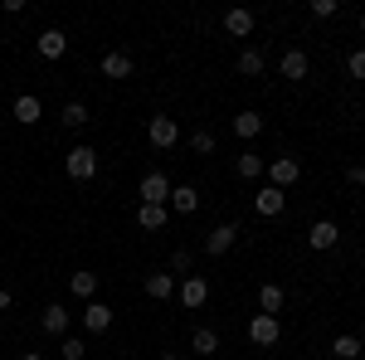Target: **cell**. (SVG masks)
I'll list each match as a JSON object with an SVG mask.
<instances>
[{
  "mask_svg": "<svg viewBox=\"0 0 365 360\" xmlns=\"http://www.w3.org/2000/svg\"><path fill=\"white\" fill-rule=\"evenodd\" d=\"M63 170H68L73 180H93V175H98V151H93V146H73V151L63 156Z\"/></svg>",
  "mask_w": 365,
  "mask_h": 360,
  "instance_id": "6da1fadb",
  "label": "cell"
},
{
  "mask_svg": "<svg viewBox=\"0 0 365 360\" xmlns=\"http://www.w3.org/2000/svg\"><path fill=\"white\" fill-rule=\"evenodd\" d=\"M146 137H151L156 151H170V146L180 141V127H175V117H161V112H156V117L146 122Z\"/></svg>",
  "mask_w": 365,
  "mask_h": 360,
  "instance_id": "7a4b0ae2",
  "label": "cell"
},
{
  "mask_svg": "<svg viewBox=\"0 0 365 360\" xmlns=\"http://www.w3.org/2000/svg\"><path fill=\"white\" fill-rule=\"evenodd\" d=\"M268 185H278V190H287V185H297V175H302V166H297V156H273L268 161Z\"/></svg>",
  "mask_w": 365,
  "mask_h": 360,
  "instance_id": "3957f363",
  "label": "cell"
},
{
  "mask_svg": "<svg viewBox=\"0 0 365 360\" xmlns=\"http://www.w3.org/2000/svg\"><path fill=\"white\" fill-rule=\"evenodd\" d=\"M278 336H282V326H278V317H268V312H258V317L249 322V341H253V346H263V351L278 346Z\"/></svg>",
  "mask_w": 365,
  "mask_h": 360,
  "instance_id": "277c9868",
  "label": "cell"
},
{
  "mask_svg": "<svg viewBox=\"0 0 365 360\" xmlns=\"http://www.w3.org/2000/svg\"><path fill=\"white\" fill-rule=\"evenodd\" d=\"M175 297H180V307H190V312H200V307L210 302V282L190 273L185 282H175Z\"/></svg>",
  "mask_w": 365,
  "mask_h": 360,
  "instance_id": "5b68a950",
  "label": "cell"
},
{
  "mask_svg": "<svg viewBox=\"0 0 365 360\" xmlns=\"http://www.w3.org/2000/svg\"><path fill=\"white\" fill-rule=\"evenodd\" d=\"M234 244H239V224H220V229L205 234V253H215V258H225Z\"/></svg>",
  "mask_w": 365,
  "mask_h": 360,
  "instance_id": "8992f818",
  "label": "cell"
},
{
  "mask_svg": "<svg viewBox=\"0 0 365 360\" xmlns=\"http://www.w3.org/2000/svg\"><path fill=\"white\" fill-rule=\"evenodd\" d=\"M141 205H166L170 200V180L161 175V170H151V175H141Z\"/></svg>",
  "mask_w": 365,
  "mask_h": 360,
  "instance_id": "52a82bcc",
  "label": "cell"
},
{
  "mask_svg": "<svg viewBox=\"0 0 365 360\" xmlns=\"http://www.w3.org/2000/svg\"><path fill=\"white\" fill-rule=\"evenodd\" d=\"M307 244H312L317 253H322V249H336V244H341V229H336V220H317V224L307 229Z\"/></svg>",
  "mask_w": 365,
  "mask_h": 360,
  "instance_id": "ba28073f",
  "label": "cell"
},
{
  "mask_svg": "<svg viewBox=\"0 0 365 360\" xmlns=\"http://www.w3.org/2000/svg\"><path fill=\"white\" fill-rule=\"evenodd\" d=\"M307 54H302V49H287V54L278 58V73L282 78H287V83H302V78H307Z\"/></svg>",
  "mask_w": 365,
  "mask_h": 360,
  "instance_id": "9c48e42d",
  "label": "cell"
},
{
  "mask_svg": "<svg viewBox=\"0 0 365 360\" xmlns=\"http://www.w3.org/2000/svg\"><path fill=\"white\" fill-rule=\"evenodd\" d=\"M282 205H287V195H282L278 185H263V190L253 195V210H258L263 220H273V215H282Z\"/></svg>",
  "mask_w": 365,
  "mask_h": 360,
  "instance_id": "30bf717a",
  "label": "cell"
},
{
  "mask_svg": "<svg viewBox=\"0 0 365 360\" xmlns=\"http://www.w3.org/2000/svg\"><path fill=\"white\" fill-rule=\"evenodd\" d=\"M166 210H175V215H195V210H200V195H195V185H170Z\"/></svg>",
  "mask_w": 365,
  "mask_h": 360,
  "instance_id": "8fae6325",
  "label": "cell"
},
{
  "mask_svg": "<svg viewBox=\"0 0 365 360\" xmlns=\"http://www.w3.org/2000/svg\"><path fill=\"white\" fill-rule=\"evenodd\" d=\"M83 326H88L93 336H103L108 326H113V307H108V302H88V307H83Z\"/></svg>",
  "mask_w": 365,
  "mask_h": 360,
  "instance_id": "7c38bea8",
  "label": "cell"
},
{
  "mask_svg": "<svg viewBox=\"0 0 365 360\" xmlns=\"http://www.w3.org/2000/svg\"><path fill=\"white\" fill-rule=\"evenodd\" d=\"M68 54V34L63 29H44L39 34V58H63Z\"/></svg>",
  "mask_w": 365,
  "mask_h": 360,
  "instance_id": "4fadbf2b",
  "label": "cell"
},
{
  "mask_svg": "<svg viewBox=\"0 0 365 360\" xmlns=\"http://www.w3.org/2000/svg\"><path fill=\"white\" fill-rule=\"evenodd\" d=\"M10 112H15V122H25V127H34V122L44 117V108H39V98H34V93H20Z\"/></svg>",
  "mask_w": 365,
  "mask_h": 360,
  "instance_id": "5bb4252c",
  "label": "cell"
},
{
  "mask_svg": "<svg viewBox=\"0 0 365 360\" xmlns=\"http://www.w3.org/2000/svg\"><path fill=\"white\" fill-rule=\"evenodd\" d=\"M146 297H156V302H166V297H175V277L170 273H146Z\"/></svg>",
  "mask_w": 365,
  "mask_h": 360,
  "instance_id": "9a60e30c",
  "label": "cell"
},
{
  "mask_svg": "<svg viewBox=\"0 0 365 360\" xmlns=\"http://www.w3.org/2000/svg\"><path fill=\"white\" fill-rule=\"evenodd\" d=\"M166 220H170L166 205H141V210H137V224H141V229H151V234L166 229Z\"/></svg>",
  "mask_w": 365,
  "mask_h": 360,
  "instance_id": "2e32d148",
  "label": "cell"
},
{
  "mask_svg": "<svg viewBox=\"0 0 365 360\" xmlns=\"http://www.w3.org/2000/svg\"><path fill=\"white\" fill-rule=\"evenodd\" d=\"M225 29L234 34V39H249V34H253V10H229Z\"/></svg>",
  "mask_w": 365,
  "mask_h": 360,
  "instance_id": "e0dca14e",
  "label": "cell"
},
{
  "mask_svg": "<svg viewBox=\"0 0 365 360\" xmlns=\"http://www.w3.org/2000/svg\"><path fill=\"white\" fill-rule=\"evenodd\" d=\"M282 302H287V297H282V287H278V282H263V287H258V307H263L268 317H278Z\"/></svg>",
  "mask_w": 365,
  "mask_h": 360,
  "instance_id": "ac0fdd59",
  "label": "cell"
},
{
  "mask_svg": "<svg viewBox=\"0 0 365 360\" xmlns=\"http://www.w3.org/2000/svg\"><path fill=\"white\" fill-rule=\"evenodd\" d=\"M103 73H108V78H132V58L122 54V49L103 54Z\"/></svg>",
  "mask_w": 365,
  "mask_h": 360,
  "instance_id": "d6986e66",
  "label": "cell"
},
{
  "mask_svg": "<svg viewBox=\"0 0 365 360\" xmlns=\"http://www.w3.org/2000/svg\"><path fill=\"white\" fill-rule=\"evenodd\" d=\"M44 331H49V336H63V331H68V307H58V302L44 307Z\"/></svg>",
  "mask_w": 365,
  "mask_h": 360,
  "instance_id": "ffe728a7",
  "label": "cell"
},
{
  "mask_svg": "<svg viewBox=\"0 0 365 360\" xmlns=\"http://www.w3.org/2000/svg\"><path fill=\"white\" fill-rule=\"evenodd\" d=\"M258 132H263V117H258V112H239V117H234V137L253 141Z\"/></svg>",
  "mask_w": 365,
  "mask_h": 360,
  "instance_id": "44dd1931",
  "label": "cell"
},
{
  "mask_svg": "<svg viewBox=\"0 0 365 360\" xmlns=\"http://www.w3.org/2000/svg\"><path fill=\"white\" fill-rule=\"evenodd\" d=\"M263 68H268V58H263V49H244V54H239V73H244V78H258Z\"/></svg>",
  "mask_w": 365,
  "mask_h": 360,
  "instance_id": "7402d4cb",
  "label": "cell"
},
{
  "mask_svg": "<svg viewBox=\"0 0 365 360\" xmlns=\"http://www.w3.org/2000/svg\"><path fill=\"white\" fill-rule=\"evenodd\" d=\"M68 292L83 297V302H93V292H98V273H73V277H68Z\"/></svg>",
  "mask_w": 365,
  "mask_h": 360,
  "instance_id": "603a6c76",
  "label": "cell"
},
{
  "mask_svg": "<svg viewBox=\"0 0 365 360\" xmlns=\"http://www.w3.org/2000/svg\"><path fill=\"white\" fill-rule=\"evenodd\" d=\"M190 346H195V356H215L220 351V331L215 326H195V341Z\"/></svg>",
  "mask_w": 365,
  "mask_h": 360,
  "instance_id": "cb8c5ba5",
  "label": "cell"
},
{
  "mask_svg": "<svg viewBox=\"0 0 365 360\" xmlns=\"http://www.w3.org/2000/svg\"><path fill=\"white\" fill-rule=\"evenodd\" d=\"M263 166H268V161H263V156H258V151H244V156H239V161H234V170H239V175H244V180H258V175H263Z\"/></svg>",
  "mask_w": 365,
  "mask_h": 360,
  "instance_id": "d4e9b609",
  "label": "cell"
},
{
  "mask_svg": "<svg viewBox=\"0 0 365 360\" xmlns=\"http://www.w3.org/2000/svg\"><path fill=\"white\" fill-rule=\"evenodd\" d=\"M58 122H63V127H73V132H78V127H88V122H93V117H88V108H83V103H68V108L58 112Z\"/></svg>",
  "mask_w": 365,
  "mask_h": 360,
  "instance_id": "484cf974",
  "label": "cell"
},
{
  "mask_svg": "<svg viewBox=\"0 0 365 360\" xmlns=\"http://www.w3.org/2000/svg\"><path fill=\"white\" fill-rule=\"evenodd\" d=\"M331 356L336 360H356L361 356V336H336V341H331Z\"/></svg>",
  "mask_w": 365,
  "mask_h": 360,
  "instance_id": "4316f807",
  "label": "cell"
},
{
  "mask_svg": "<svg viewBox=\"0 0 365 360\" xmlns=\"http://www.w3.org/2000/svg\"><path fill=\"white\" fill-rule=\"evenodd\" d=\"M58 356H63V360H83V356H88V346L78 341V336H68V341L58 346Z\"/></svg>",
  "mask_w": 365,
  "mask_h": 360,
  "instance_id": "83f0119b",
  "label": "cell"
},
{
  "mask_svg": "<svg viewBox=\"0 0 365 360\" xmlns=\"http://www.w3.org/2000/svg\"><path fill=\"white\" fill-rule=\"evenodd\" d=\"M190 146H195L200 156H210V151H215V132H210V127H200L195 137H190Z\"/></svg>",
  "mask_w": 365,
  "mask_h": 360,
  "instance_id": "f1b7e54d",
  "label": "cell"
},
{
  "mask_svg": "<svg viewBox=\"0 0 365 360\" xmlns=\"http://www.w3.org/2000/svg\"><path fill=\"white\" fill-rule=\"evenodd\" d=\"M336 10H341L336 0H312V15H317V20H331Z\"/></svg>",
  "mask_w": 365,
  "mask_h": 360,
  "instance_id": "f546056e",
  "label": "cell"
},
{
  "mask_svg": "<svg viewBox=\"0 0 365 360\" xmlns=\"http://www.w3.org/2000/svg\"><path fill=\"white\" fill-rule=\"evenodd\" d=\"M346 68H351L356 78H365V49H351V58H346Z\"/></svg>",
  "mask_w": 365,
  "mask_h": 360,
  "instance_id": "4dcf8cb0",
  "label": "cell"
},
{
  "mask_svg": "<svg viewBox=\"0 0 365 360\" xmlns=\"http://www.w3.org/2000/svg\"><path fill=\"white\" fill-rule=\"evenodd\" d=\"M170 268H175V273H185V268H190V253L175 249V253H170Z\"/></svg>",
  "mask_w": 365,
  "mask_h": 360,
  "instance_id": "1f68e13d",
  "label": "cell"
},
{
  "mask_svg": "<svg viewBox=\"0 0 365 360\" xmlns=\"http://www.w3.org/2000/svg\"><path fill=\"white\" fill-rule=\"evenodd\" d=\"M346 180H351V185H365V166H351V170H346Z\"/></svg>",
  "mask_w": 365,
  "mask_h": 360,
  "instance_id": "d6a6232c",
  "label": "cell"
},
{
  "mask_svg": "<svg viewBox=\"0 0 365 360\" xmlns=\"http://www.w3.org/2000/svg\"><path fill=\"white\" fill-rule=\"evenodd\" d=\"M5 307H10V292H5V287H0V312H5Z\"/></svg>",
  "mask_w": 365,
  "mask_h": 360,
  "instance_id": "836d02e7",
  "label": "cell"
},
{
  "mask_svg": "<svg viewBox=\"0 0 365 360\" xmlns=\"http://www.w3.org/2000/svg\"><path fill=\"white\" fill-rule=\"evenodd\" d=\"M156 360H180V356H175V351H161V356H156Z\"/></svg>",
  "mask_w": 365,
  "mask_h": 360,
  "instance_id": "e575fe53",
  "label": "cell"
},
{
  "mask_svg": "<svg viewBox=\"0 0 365 360\" xmlns=\"http://www.w3.org/2000/svg\"><path fill=\"white\" fill-rule=\"evenodd\" d=\"M20 360H44V356H39V351H25V356H20Z\"/></svg>",
  "mask_w": 365,
  "mask_h": 360,
  "instance_id": "d590c367",
  "label": "cell"
},
{
  "mask_svg": "<svg viewBox=\"0 0 365 360\" xmlns=\"http://www.w3.org/2000/svg\"><path fill=\"white\" fill-rule=\"evenodd\" d=\"M361 34H365V15H361Z\"/></svg>",
  "mask_w": 365,
  "mask_h": 360,
  "instance_id": "8d00e7d4",
  "label": "cell"
},
{
  "mask_svg": "<svg viewBox=\"0 0 365 360\" xmlns=\"http://www.w3.org/2000/svg\"><path fill=\"white\" fill-rule=\"evenodd\" d=\"M361 346H365V331H361Z\"/></svg>",
  "mask_w": 365,
  "mask_h": 360,
  "instance_id": "74e56055",
  "label": "cell"
}]
</instances>
